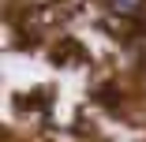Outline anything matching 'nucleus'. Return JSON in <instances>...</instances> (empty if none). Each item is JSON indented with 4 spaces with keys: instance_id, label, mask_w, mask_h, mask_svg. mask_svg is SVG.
<instances>
[{
    "instance_id": "1",
    "label": "nucleus",
    "mask_w": 146,
    "mask_h": 142,
    "mask_svg": "<svg viewBox=\"0 0 146 142\" xmlns=\"http://www.w3.org/2000/svg\"><path fill=\"white\" fill-rule=\"evenodd\" d=\"M109 8H112V11H120V15H131V11L142 8V0H109Z\"/></svg>"
}]
</instances>
